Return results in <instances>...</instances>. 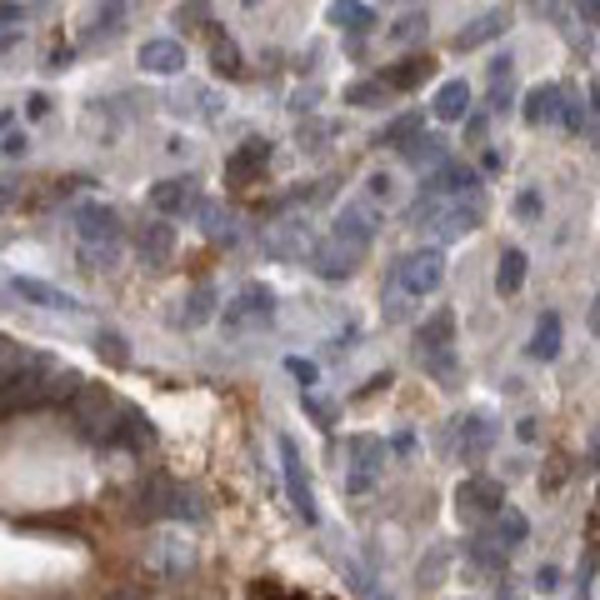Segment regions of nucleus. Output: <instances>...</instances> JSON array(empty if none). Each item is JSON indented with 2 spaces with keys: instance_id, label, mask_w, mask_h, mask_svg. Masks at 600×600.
<instances>
[{
  "instance_id": "1",
  "label": "nucleus",
  "mask_w": 600,
  "mask_h": 600,
  "mask_svg": "<svg viewBox=\"0 0 600 600\" xmlns=\"http://www.w3.org/2000/svg\"><path fill=\"white\" fill-rule=\"evenodd\" d=\"M81 390V376L71 365H56L50 355H15V365L0 376V415L36 411V405H60Z\"/></svg>"
},
{
  "instance_id": "2",
  "label": "nucleus",
  "mask_w": 600,
  "mask_h": 600,
  "mask_svg": "<svg viewBox=\"0 0 600 600\" xmlns=\"http://www.w3.org/2000/svg\"><path fill=\"white\" fill-rule=\"evenodd\" d=\"M271 316H275V291L271 285H246L236 301H225L221 306V326L231 330V336H246V330L271 326Z\"/></svg>"
},
{
  "instance_id": "3",
  "label": "nucleus",
  "mask_w": 600,
  "mask_h": 600,
  "mask_svg": "<svg viewBox=\"0 0 600 600\" xmlns=\"http://www.w3.org/2000/svg\"><path fill=\"white\" fill-rule=\"evenodd\" d=\"M396 281H400V291H405V295H431L440 281H446V250L425 246V250H411V256H400Z\"/></svg>"
},
{
  "instance_id": "4",
  "label": "nucleus",
  "mask_w": 600,
  "mask_h": 600,
  "mask_svg": "<svg viewBox=\"0 0 600 600\" xmlns=\"http://www.w3.org/2000/svg\"><path fill=\"white\" fill-rule=\"evenodd\" d=\"M361 256L365 250L361 246H351V240H341V236H330V240H320L316 250H310V271L320 275V281H351L355 271H361Z\"/></svg>"
},
{
  "instance_id": "5",
  "label": "nucleus",
  "mask_w": 600,
  "mask_h": 600,
  "mask_svg": "<svg viewBox=\"0 0 600 600\" xmlns=\"http://www.w3.org/2000/svg\"><path fill=\"white\" fill-rule=\"evenodd\" d=\"M151 211L165 215V221H180V215H190L200 205V180L196 176H170V180H155L151 186Z\"/></svg>"
},
{
  "instance_id": "6",
  "label": "nucleus",
  "mask_w": 600,
  "mask_h": 600,
  "mask_svg": "<svg viewBox=\"0 0 600 600\" xmlns=\"http://www.w3.org/2000/svg\"><path fill=\"white\" fill-rule=\"evenodd\" d=\"M281 460H285V495H291L295 516L306 520V526H316V491H310V475L301 466V446L291 436H281Z\"/></svg>"
},
{
  "instance_id": "7",
  "label": "nucleus",
  "mask_w": 600,
  "mask_h": 600,
  "mask_svg": "<svg viewBox=\"0 0 600 600\" xmlns=\"http://www.w3.org/2000/svg\"><path fill=\"white\" fill-rule=\"evenodd\" d=\"M456 506L466 510V516H495V510L506 506V485L491 481V475H471V481H460Z\"/></svg>"
},
{
  "instance_id": "8",
  "label": "nucleus",
  "mask_w": 600,
  "mask_h": 600,
  "mask_svg": "<svg viewBox=\"0 0 600 600\" xmlns=\"http://www.w3.org/2000/svg\"><path fill=\"white\" fill-rule=\"evenodd\" d=\"M376 225H380V211H376V205H365V200H351V205H341V215H336V231H330V236H341V240H351V246L370 250V236H376Z\"/></svg>"
},
{
  "instance_id": "9",
  "label": "nucleus",
  "mask_w": 600,
  "mask_h": 600,
  "mask_svg": "<svg viewBox=\"0 0 600 600\" xmlns=\"http://www.w3.org/2000/svg\"><path fill=\"white\" fill-rule=\"evenodd\" d=\"M75 236L85 246H116L120 240V215L110 205H81L75 211Z\"/></svg>"
},
{
  "instance_id": "10",
  "label": "nucleus",
  "mask_w": 600,
  "mask_h": 600,
  "mask_svg": "<svg viewBox=\"0 0 600 600\" xmlns=\"http://www.w3.org/2000/svg\"><path fill=\"white\" fill-rule=\"evenodd\" d=\"M491 446H495V421L485 411H471L460 421V460L481 466V460L491 456Z\"/></svg>"
},
{
  "instance_id": "11",
  "label": "nucleus",
  "mask_w": 600,
  "mask_h": 600,
  "mask_svg": "<svg viewBox=\"0 0 600 600\" xmlns=\"http://www.w3.org/2000/svg\"><path fill=\"white\" fill-rule=\"evenodd\" d=\"M266 161H271V141L256 136V141H246L240 151H231V161H225V180H231V186H246V180H256L260 170H266Z\"/></svg>"
},
{
  "instance_id": "12",
  "label": "nucleus",
  "mask_w": 600,
  "mask_h": 600,
  "mask_svg": "<svg viewBox=\"0 0 600 600\" xmlns=\"http://www.w3.org/2000/svg\"><path fill=\"white\" fill-rule=\"evenodd\" d=\"M11 291H15V295H25L31 306H46V310H66V316H81V301H75V295L56 291V285L36 281V275H15Z\"/></svg>"
},
{
  "instance_id": "13",
  "label": "nucleus",
  "mask_w": 600,
  "mask_h": 600,
  "mask_svg": "<svg viewBox=\"0 0 600 600\" xmlns=\"http://www.w3.org/2000/svg\"><path fill=\"white\" fill-rule=\"evenodd\" d=\"M481 176H475L471 165H456V161H440L431 165V180L421 186V196H460V190H475Z\"/></svg>"
},
{
  "instance_id": "14",
  "label": "nucleus",
  "mask_w": 600,
  "mask_h": 600,
  "mask_svg": "<svg viewBox=\"0 0 600 600\" xmlns=\"http://www.w3.org/2000/svg\"><path fill=\"white\" fill-rule=\"evenodd\" d=\"M136 60H141L145 75H180L186 71V46L180 40H145Z\"/></svg>"
},
{
  "instance_id": "15",
  "label": "nucleus",
  "mask_w": 600,
  "mask_h": 600,
  "mask_svg": "<svg viewBox=\"0 0 600 600\" xmlns=\"http://www.w3.org/2000/svg\"><path fill=\"white\" fill-rule=\"evenodd\" d=\"M561 101H565L561 85H551V81H545V85H530L520 116H526V126H551V120L561 116Z\"/></svg>"
},
{
  "instance_id": "16",
  "label": "nucleus",
  "mask_w": 600,
  "mask_h": 600,
  "mask_svg": "<svg viewBox=\"0 0 600 600\" xmlns=\"http://www.w3.org/2000/svg\"><path fill=\"white\" fill-rule=\"evenodd\" d=\"M436 75V60L431 56H405V60H396L390 71H380V81L390 85V91H415L421 81H431Z\"/></svg>"
},
{
  "instance_id": "17",
  "label": "nucleus",
  "mask_w": 600,
  "mask_h": 600,
  "mask_svg": "<svg viewBox=\"0 0 600 600\" xmlns=\"http://www.w3.org/2000/svg\"><path fill=\"white\" fill-rule=\"evenodd\" d=\"M506 31H510V11H485L456 36V50H475V46H485V40L506 36Z\"/></svg>"
},
{
  "instance_id": "18",
  "label": "nucleus",
  "mask_w": 600,
  "mask_h": 600,
  "mask_svg": "<svg viewBox=\"0 0 600 600\" xmlns=\"http://www.w3.org/2000/svg\"><path fill=\"white\" fill-rule=\"evenodd\" d=\"M170 246H176L170 221H151V225H141V236H136V250H141L145 266H165V260H170Z\"/></svg>"
},
{
  "instance_id": "19",
  "label": "nucleus",
  "mask_w": 600,
  "mask_h": 600,
  "mask_svg": "<svg viewBox=\"0 0 600 600\" xmlns=\"http://www.w3.org/2000/svg\"><path fill=\"white\" fill-rule=\"evenodd\" d=\"M91 5H95L91 40H110V36H120V31H126L130 5H136V0H91Z\"/></svg>"
},
{
  "instance_id": "20",
  "label": "nucleus",
  "mask_w": 600,
  "mask_h": 600,
  "mask_svg": "<svg viewBox=\"0 0 600 600\" xmlns=\"http://www.w3.org/2000/svg\"><path fill=\"white\" fill-rule=\"evenodd\" d=\"M400 155H405V165H415V170H431V165L446 161V141H440V136H425V130H415L411 141H400Z\"/></svg>"
},
{
  "instance_id": "21",
  "label": "nucleus",
  "mask_w": 600,
  "mask_h": 600,
  "mask_svg": "<svg viewBox=\"0 0 600 600\" xmlns=\"http://www.w3.org/2000/svg\"><path fill=\"white\" fill-rule=\"evenodd\" d=\"M326 21H330V25H341V31H355V36H361V31H370V25H376V11H370L365 0H330Z\"/></svg>"
},
{
  "instance_id": "22",
  "label": "nucleus",
  "mask_w": 600,
  "mask_h": 600,
  "mask_svg": "<svg viewBox=\"0 0 600 600\" xmlns=\"http://www.w3.org/2000/svg\"><path fill=\"white\" fill-rule=\"evenodd\" d=\"M211 71L215 75H225V81H240L246 75V60H240V46L225 31H215L211 36Z\"/></svg>"
},
{
  "instance_id": "23",
  "label": "nucleus",
  "mask_w": 600,
  "mask_h": 600,
  "mask_svg": "<svg viewBox=\"0 0 600 600\" xmlns=\"http://www.w3.org/2000/svg\"><path fill=\"white\" fill-rule=\"evenodd\" d=\"M471 116V85L466 81H446L436 95V120H446V126H456V120Z\"/></svg>"
},
{
  "instance_id": "24",
  "label": "nucleus",
  "mask_w": 600,
  "mask_h": 600,
  "mask_svg": "<svg viewBox=\"0 0 600 600\" xmlns=\"http://www.w3.org/2000/svg\"><path fill=\"white\" fill-rule=\"evenodd\" d=\"M170 495H176V485L155 475V481H145L141 491H136V506H130V510H136L141 520H155V516H165V510H170Z\"/></svg>"
},
{
  "instance_id": "25",
  "label": "nucleus",
  "mask_w": 600,
  "mask_h": 600,
  "mask_svg": "<svg viewBox=\"0 0 600 600\" xmlns=\"http://www.w3.org/2000/svg\"><path fill=\"white\" fill-rule=\"evenodd\" d=\"M415 361H421L425 370L436 376V386H446V390L460 380V361H456V351H450V345H431V351H415Z\"/></svg>"
},
{
  "instance_id": "26",
  "label": "nucleus",
  "mask_w": 600,
  "mask_h": 600,
  "mask_svg": "<svg viewBox=\"0 0 600 600\" xmlns=\"http://www.w3.org/2000/svg\"><path fill=\"white\" fill-rule=\"evenodd\" d=\"M351 450H355V466H361V471L351 475V491L361 495V491H370V471L380 466V440L376 436H355Z\"/></svg>"
},
{
  "instance_id": "27",
  "label": "nucleus",
  "mask_w": 600,
  "mask_h": 600,
  "mask_svg": "<svg viewBox=\"0 0 600 600\" xmlns=\"http://www.w3.org/2000/svg\"><path fill=\"white\" fill-rule=\"evenodd\" d=\"M526 266H530L526 250L510 246L506 256H501V266H495V291H501V295H516L520 285H526Z\"/></svg>"
},
{
  "instance_id": "28",
  "label": "nucleus",
  "mask_w": 600,
  "mask_h": 600,
  "mask_svg": "<svg viewBox=\"0 0 600 600\" xmlns=\"http://www.w3.org/2000/svg\"><path fill=\"white\" fill-rule=\"evenodd\" d=\"M530 355H536V361H555V355H561V316H555V310H545V316L536 320Z\"/></svg>"
},
{
  "instance_id": "29",
  "label": "nucleus",
  "mask_w": 600,
  "mask_h": 600,
  "mask_svg": "<svg viewBox=\"0 0 600 600\" xmlns=\"http://www.w3.org/2000/svg\"><path fill=\"white\" fill-rule=\"evenodd\" d=\"M386 95H390V85L380 81H355V85H345V106H355V110H370V106H386Z\"/></svg>"
},
{
  "instance_id": "30",
  "label": "nucleus",
  "mask_w": 600,
  "mask_h": 600,
  "mask_svg": "<svg viewBox=\"0 0 600 600\" xmlns=\"http://www.w3.org/2000/svg\"><path fill=\"white\" fill-rule=\"evenodd\" d=\"M450 336H456V316L450 310H440V316H431L421 326V341H415V351H431V345H450Z\"/></svg>"
},
{
  "instance_id": "31",
  "label": "nucleus",
  "mask_w": 600,
  "mask_h": 600,
  "mask_svg": "<svg viewBox=\"0 0 600 600\" xmlns=\"http://www.w3.org/2000/svg\"><path fill=\"white\" fill-rule=\"evenodd\" d=\"M466 551H471V561H481L485 570H506V551H501V545H491V536H475V541H466Z\"/></svg>"
},
{
  "instance_id": "32",
  "label": "nucleus",
  "mask_w": 600,
  "mask_h": 600,
  "mask_svg": "<svg viewBox=\"0 0 600 600\" xmlns=\"http://www.w3.org/2000/svg\"><path fill=\"white\" fill-rule=\"evenodd\" d=\"M170 21H176L180 31H200V25L211 21V0H186V5H176Z\"/></svg>"
},
{
  "instance_id": "33",
  "label": "nucleus",
  "mask_w": 600,
  "mask_h": 600,
  "mask_svg": "<svg viewBox=\"0 0 600 600\" xmlns=\"http://www.w3.org/2000/svg\"><path fill=\"white\" fill-rule=\"evenodd\" d=\"M211 310H215V291H211V285H196V291H190V306H186V316H180V320H186V326H200Z\"/></svg>"
},
{
  "instance_id": "34",
  "label": "nucleus",
  "mask_w": 600,
  "mask_h": 600,
  "mask_svg": "<svg viewBox=\"0 0 600 600\" xmlns=\"http://www.w3.org/2000/svg\"><path fill=\"white\" fill-rule=\"evenodd\" d=\"M495 516H501V536H506V545H520L530 536V526H526V516H520V510H510V506H501L495 510Z\"/></svg>"
},
{
  "instance_id": "35",
  "label": "nucleus",
  "mask_w": 600,
  "mask_h": 600,
  "mask_svg": "<svg viewBox=\"0 0 600 600\" xmlns=\"http://www.w3.org/2000/svg\"><path fill=\"white\" fill-rule=\"evenodd\" d=\"M415 130H421V116H396L386 130H380V145H400V141H411Z\"/></svg>"
},
{
  "instance_id": "36",
  "label": "nucleus",
  "mask_w": 600,
  "mask_h": 600,
  "mask_svg": "<svg viewBox=\"0 0 600 600\" xmlns=\"http://www.w3.org/2000/svg\"><path fill=\"white\" fill-rule=\"evenodd\" d=\"M95 355H106V361H110V365H126V361H130L126 341H120L116 330H101V336H95Z\"/></svg>"
},
{
  "instance_id": "37",
  "label": "nucleus",
  "mask_w": 600,
  "mask_h": 600,
  "mask_svg": "<svg viewBox=\"0 0 600 600\" xmlns=\"http://www.w3.org/2000/svg\"><path fill=\"white\" fill-rule=\"evenodd\" d=\"M415 36H425V11H405L390 25V40H415Z\"/></svg>"
},
{
  "instance_id": "38",
  "label": "nucleus",
  "mask_w": 600,
  "mask_h": 600,
  "mask_svg": "<svg viewBox=\"0 0 600 600\" xmlns=\"http://www.w3.org/2000/svg\"><path fill=\"white\" fill-rule=\"evenodd\" d=\"M541 211H545L541 190H520V196H516V215H520V221H536Z\"/></svg>"
},
{
  "instance_id": "39",
  "label": "nucleus",
  "mask_w": 600,
  "mask_h": 600,
  "mask_svg": "<svg viewBox=\"0 0 600 600\" xmlns=\"http://www.w3.org/2000/svg\"><path fill=\"white\" fill-rule=\"evenodd\" d=\"M285 370L295 376V386H301V390L316 386V361H301V355H291V361H285Z\"/></svg>"
},
{
  "instance_id": "40",
  "label": "nucleus",
  "mask_w": 600,
  "mask_h": 600,
  "mask_svg": "<svg viewBox=\"0 0 600 600\" xmlns=\"http://www.w3.org/2000/svg\"><path fill=\"white\" fill-rule=\"evenodd\" d=\"M25 151H31L25 130H5V136H0V155H11V161H15V155H25Z\"/></svg>"
},
{
  "instance_id": "41",
  "label": "nucleus",
  "mask_w": 600,
  "mask_h": 600,
  "mask_svg": "<svg viewBox=\"0 0 600 600\" xmlns=\"http://www.w3.org/2000/svg\"><path fill=\"white\" fill-rule=\"evenodd\" d=\"M225 221H231V215H225V211L205 205V236H225V240H231V225H225Z\"/></svg>"
},
{
  "instance_id": "42",
  "label": "nucleus",
  "mask_w": 600,
  "mask_h": 600,
  "mask_svg": "<svg viewBox=\"0 0 600 600\" xmlns=\"http://www.w3.org/2000/svg\"><path fill=\"white\" fill-rule=\"evenodd\" d=\"M306 411H310V415H316V425H326V431H330V425H336V405H326V400L306 396Z\"/></svg>"
},
{
  "instance_id": "43",
  "label": "nucleus",
  "mask_w": 600,
  "mask_h": 600,
  "mask_svg": "<svg viewBox=\"0 0 600 600\" xmlns=\"http://www.w3.org/2000/svg\"><path fill=\"white\" fill-rule=\"evenodd\" d=\"M561 120H565L570 130H580V126H586V110H580L576 101H561Z\"/></svg>"
},
{
  "instance_id": "44",
  "label": "nucleus",
  "mask_w": 600,
  "mask_h": 600,
  "mask_svg": "<svg viewBox=\"0 0 600 600\" xmlns=\"http://www.w3.org/2000/svg\"><path fill=\"white\" fill-rule=\"evenodd\" d=\"M25 110H31V116H50V95H40V91H31V95H25Z\"/></svg>"
},
{
  "instance_id": "45",
  "label": "nucleus",
  "mask_w": 600,
  "mask_h": 600,
  "mask_svg": "<svg viewBox=\"0 0 600 600\" xmlns=\"http://www.w3.org/2000/svg\"><path fill=\"white\" fill-rule=\"evenodd\" d=\"M491 81H510V56H495L491 60Z\"/></svg>"
},
{
  "instance_id": "46",
  "label": "nucleus",
  "mask_w": 600,
  "mask_h": 600,
  "mask_svg": "<svg viewBox=\"0 0 600 600\" xmlns=\"http://www.w3.org/2000/svg\"><path fill=\"white\" fill-rule=\"evenodd\" d=\"M15 21H25V5H15V0L11 5H0V25H15Z\"/></svg>"
},
{
  "instance_id": "47",
  "label": "nucleus",
  "mask_w": 600,
  "mask_h": 600,
  "mask_svg": "<svg viewBox=\"0 0 600 600\" xmlns=\"http://www.w3.org/2000/svg\"><path fill=\"white\" fill-rule=\"evenodd\" d=\"M370 196H380V200L390 196V176H386V170H376V176H370Z\"/></svg>"
},
{
  "instance_id": "48",
  "label": "nucleus",
  "mask_w": 600,
  "mask_h": 600,
  "mask_svg": "<svg viewBox=\"0 0 600 600\" xmlns=\"http://www.w3.org/2000/svg\"><path fill=\"white\" fill-rule=\"evenodd\" d=\"M536 580H541V590H555V586H561V570H555V565H545Z\"/></svg>"
},
{
  "instance_id": "49",
  "label": "nucleus",
  "mask_w": 600,
  "mask_h": 600,
  "mask_svg": "<svg viewBox=\"0 0 600 600\" xmlns=\"http://www.w3.org/2000/svg\"><path fill=\"white\" fill-rule=\"evenodd\" d=\"M466 136H471V145H481V136H485V116H471V126H466Z\"/></svg>"
},
{
  "instance_id": "50",
  "label": "nucleus",
  "mask_w": 600,
  "mask_h": 600,
  "mask_svg": "<svg viewBox=\"0 0 600 600\" xmlns=\"http://www.w3.org/2000/svg\"><path fill=\"white\" fill-rule=\"evenodd\" d=\"M485 170H491V176H495V170H501V165H506V155H501V151H485Z\"/></svg>"
},
{
  "instance_id": "51",
  "label": "nucleus",
  "mask_w": 600,
  "mask_h": 600,
  "mask_svg": "<svg viewBox=\"0 0 600 600\" xmlns=\"http://www.w3.org/2000/svg\"><path fill=\"white\" fill-rule=\"evenodd\" d=\"M516 436H520V440H526V446H530V440H536V421H530V415H526V421H520V425H516Z\"/></svg>"
},
{
  "instance_id": "52",
  "label": "nucleus",
  "mask_w": 600,
  "mask_h": 600,
  "mask_svg": "<svg viewBox=\"0 0 600 600\" xmlns=\"http://www.w3.org/2000/svg\"><path fill=\"white\" fill-rule=\"evenodd\" d=\"M50 71H60V66H71V50H50V60H46Z\"/></svg>"
},
{
  "instance_id": "53",
  "label": "nucleus",
  "mask_w": 600,
  "mask_h": 600,
  "mask_svg": "<svg viewBox=\"0 0 600 600\" xmlns=\"http://www.w3.org/2000/svg\"><path fill=\"white\" fill-rule=\"evenodd\" d=\"M590 336H600V295H596V306H590Z\"/></svg>"
},
{
  "instance_id": "54",
  "label": "nucleus",
  "mask_w": 600,
  "mask_h": 600,
  "mask_svg": "<svg viewBox=\"0 0 600 600\" xmlns=\"http://www.w3.org/2000/svg\"><path fill=\"white\" fill-rule=\"evenodd\" d=\"M580 5H586V11H596V15H600V0H580Z\"/></svg>"
},
{
  "instance_id": "55",
  "label": "nucleus",
  "mask_w": 600,
  "mask_h": 600,
  "mask_svg": "<svg viewBox=\"0 0 600 600\" xmlns=\"http://www.w3.org/2000/svg\"><path fill=\"white\" fill-rule=\"evenodd\" d=\"M590 95H596V101H590V106H596V110H600V85H596V91H590Z\"/></svg>"
},
{
  "instance_id": "56",
  "label": "nucleus",
  "mask_w": 600,
  "mask_h": 600,
  "mask_svg": "<svg viewBox=\"0 0 600 600\" xmlns=\"http://www.w3.org/2000/svg\"><path fill=\"white\" fill-rule=\"evenodd\" d=\"M5 200H11V190H0V205H5Z\"/></svg>"
},
{
  "instance_id": "57",
  "label": "nucleus",
  "mask_w": 600,
  "mask_h": 600,
  "mask_svg": "<svg viewBox=\"0 0 600 600\" xmlns=\"http://www.w3.org/2000/svg\"><path fill=\"white\" fill-rule=\"evenodd\" d=\"M596 460H600V450H596Z\"/></svg>"
}]
</instances>
